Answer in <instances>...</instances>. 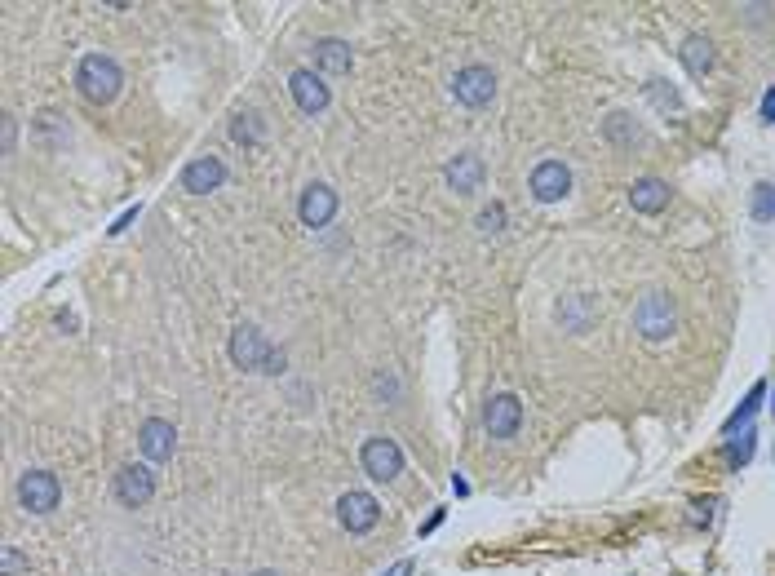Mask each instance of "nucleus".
<instances>
[{
  "mask_svg": "<svg viewBox=\"0 0 775 576\" xmlns=\"http://www.w3.org/2000/svg\"><path fill=\"white\" fill-rule=\"evenodd\" d=\"M231 138L235 142H262V120H257V116H235Z\"/></svg>",
  "mask_w": 775,
  "mask_h": 576,
  "instance_id": "4be33fe9",
  "label": "nucleus"
},
{
  "mask_svg": "<svg viewBox=\"0 0 775 576\" xmlns=\"http://www.w3.org/2000/svg\"><path fill=\"white\" fill-rule=\"evenodd\" d=\"M14 151V116H5V156Z\"/></svg>",
  "mask_w": 775,
  "mask_h": 576,
  "instance_id": "c85d7f7f",
  "label": "nucleus"
},
{
  "mask_svg": "<svg viewBox=\"0 0 775 576\" xmlns=\"http://www.w3.org/2000/svg\"><path fill=\"white\" fill-rule=\"evenodd\" d=\"M138 448H142V457L147 461H169L173 457V448H178V430H173V421H164V417H147L138 426Z\"/></svg>",
  "mask_w": 775,
  "mask_h": 576,
  "instance_id": "9d476101",
  "label": "nucleus"
},
{
  "mask_svg": "<svg viewBox=\"0 0 775 576\" xmlns=\"http://www.w3.org/2000/svg\"><path fill=\"white\" fill-rule=\"evenodd\" d=\"M603 129H607V138H612V142H620V147H634V142H638V129L629 125V116H625V111H612Z\"/></svg>",
  "mask_w": 775,
  "mask_h": 576,
  "instance_id": "412c9836",
  "label": "nucleus"
},
{
  "mask_svg": "<svg viewBox=\"0 0 775 576\" xmlns=\"http://www.w3.org/2000/svg\"><path fill=\"white\" fill-rule=\"evenodd\" d=\"M629 204H634V213H660L669 204V182L660 178H638L634 187H629Z\"/></svg>",
  "mask_w": 775,
  "mask_h": 576,
  "instance_id": "f3484780",
  "label": "nucleus"
},
{
  "mask_svg": "<svg viewBox=\"0 0 775 576\" xmlns=\"http://www.w3.org/2000/svg\"><path fill=\"white\" fill-rule=\"evenodd\" d=\"M505 226V204H488V209L479 213V231H488V235H496Z\"/></svg>",
  "mask_w": 775,
  "mask_h": 576,
  "instance_id": "393cba45",
  "label": "nucleus"
},
{
  "mask_svg": "<svg viewBox=\"0 0 775 576\" xmlns=\"http://www.w3.org/2000/svg\"><path fill=\"white\" fill-rule=\"evenodd\" d=\"M359 461H364L368 479H377V483H390V479L403 475V448L395 444V439H386V435L364 439V448H359Z\"/></svg>",
  "mask_w": 775,
  "mask_h": 576,
  "instance_id": "20e7f679",
  "label": "nucleus"
},
{
  "mask_svg": "<svg viewBox=\"0 0 775 576\" xmlns=\"http://www.w3.org/2000/svg\"><path fill=\"white\" fill-rule=\"evenodd\" d=\"M567 191H572V169L563 160H541L532 169V195L541 204H558Z\"/></svg>",
  "mask_w": 775,
  "mask_h": 576,
  "instance_id": "f8f14e48",
  "label": "nucleus"
},
{
  "mask_svg": "<svg viewBox=\"0 0 775 576\" xmlns=\"http://www.w3.org/2000/svg\"><path fill=\"white\" fill-rule=\"evenodd\" d=\"M297 218H302V226H310V231L328 226L337 218V191L324 187V182H310L302 191V200H297Z\"/></svg>",
  "mask_w": 775,
  "mask_h": 576,
  "instance_id": "1a4fd4ad",
  "label": "nucleus"
},
{
  "mask_svg": "<svg viewBox=\"0 0 775 576\" xmlns=\"http://www.w3.org/2000/svg\"><path fill=\"white\" fill-rule=\"evenodd\" d=\"M337 519H341V528H346L350 537H364V532L377 528L381 506H377V497H372V492L350 488V492H341V501H337Z\"/></svg>",
  "mask_w": 775,
  "mask_h": 576,
  "instance_id": "39448f33",
  "label": "nucleus"
},
{
  "mask_svg": "<svg viewBox=\"0 0 775 576\" xmlns=\"http://www.w3.org/2000/svg\"><path fill=\"white\" fill-rule=\"evenodd\" d=\"M116 497H120L129 510L147 506V501L155 497V475H151V466H120V475H116Z\"/></svg>",
  "mask_w": 775,
  "mask_h": 576,
  "instance_id": "ddd939ff",
  "label": "nucleus"
},
{
  "mask_svg": "<svg viewBox=\"0 0 775 576\" xmlns=\"http://www.w3.org/2000/svg\"><path fill=\"white\" fill-rule=\"evenodd\" d=\"M634 328L647 337V342H665V337H674V328H678L674 297H665V293H647L643 302L634 306Z\"/></svg>",
  "mask_w": 775,
  "mask_h": 576,
  "instance_id": "f03ea898",
  "label": "nucleus"
},
{
  "mask_svg": "<svg viewBox=\"0 0 775 576\" xmlns=\"http://www.w3.org/2000/svg\"><path fill=\"white\" fill-rule=\"evenodd\" d=\"M678 54H682V67H687L696 80L713 71V40H709V36H687V40H682Z\"/></svg>",
  "mask_w": 775,
  "mask_h": 576,
  "instance_id": "a211bd4d",
  "label": "nucleus"
},
{
  "mask_svg": "<svg viewBox=\"0 0 775 576\" xmlns=\"http://www.w3.org/2000/svg\"><path fill=\"white\" fill-rule=\"evenodd\" d=\"M749 457H753V430H744V435H740V444H731V448H727V466H731V470H740V466H749Z\"/></svg>",
  "mask_w": 775,
  "mask_h": 576,
  "instance_id": "b1692460",
  "label": "nucleus"
},
{
  "mask_svg": "<svg viewBox=\"0 0 775 576\" xmlns=\"http://www.w3.org/2000/svg\"><path fill=\"white\" fill-rule=\"evenodd\" d=\"M76 85L93 107H107V102L120 94L124 71H120L116 58H107V54H85L80 58V67H76Z\"/></svg>",
  "mask_w": 775,
  "mask_h": 576,
  "instance_id": "f257e3e1",
  "label": "nucleus"
},
{
  "mask_svg": "<svg viewBox=\"0 0 775 576\" xmlns=\"http://www.w3.org/2000/svg\"><path fill=\"white\" fill-rule=\"evenodd\" d=\"M226 351H231L235 368H244V373H262V359L271 355V342L262 337V328L257 324H240L231 333V346H226Z\"/></svg>",
  "mask_w": 775,
  "mask_h": 576,
  "instance_id": "0eeeda50",
  "label": "nucleus"
},
{
  "mask_svg": "<svg viewBox=\"0 0 775 576\" xmlns=\"http://www.w3.org/2000/svg\"><path fill=\"white\" fill-rule=\"evenodd\" d=\"M284 364H288V355H284V351H279V346H271V355H266V359H262V373H271V377H279V373H284Z\"/></svg>",
  "mask_w": 775,
  "mask_h": 576,
  "instance_id": "bb28decb",
  "label": "nucleus"
},
{
  "mask_svg": "<svg viewBox=\"0 0 775 576\" xmlns=\"http://www.w3.org/2000/svg\"><path fill=\"white\" fill-rule=\"evenodd\" d=\"M758 111H762V120H767V125H775V85L767 89V94H762V107Z\"/></svg>",
  "mask_w": 775,
  "mask_h": 576,
  "instance_id": "cd10ccee",
  "label": "nucleus"
},
{
  "mask_svg": "<svg viewBox=\"0 0 775 576\" xmlns=\"http://www.w3.org/2000/svg\"><path fill=\"white\" fill-rule=\"evenodd\" d=\"M18 501H23L27 514H49L58 510L62 501V483L54 470H27L23 479H18Z\"/></svg>",
  "mask_w": 775,
  "mask_h": 576,
  "instance_id": "7ed1b4c3",
  "label": "nucleus"
},
{
  "mask_svg": "<svg viewBox=\"0 0 775 576\" xmlns=\"http://www.w3.org/2000/svg\"><path fill=\"white\" fill-rule=\"evenodd\" d=\"M762 395H767V386H762V382H758V386H753V390H749V395H744V404H740V408H736V413H731V417H727V426H722V430H727V435H736V430H740V421H749L753 413H758V399H762Z\"/></svg>",
  "mask_w": 775,
  "mask_h": 576,
  "instance_id": "aec40b11",
  "label": "nucleus"
},
{
  "mask_svg": "<svg viewBox=\"0 0 775 576\" xmlns=\"http://www.w3.org/2000/svg\"><path fill=\"white\" fill-rule=\"evenodd\" d=\"M386 576H412V559H399V563H395V568H390Z\"/></svg>",
  "mask_w": 775,
  "mask_h": 576,
  "instance_id": "c756f323",
  "label": "nucleus"
},
{
  "mask_svg": "<svg viewBox=\"0 0 775 576\" xmlns=\"http://www.w3.org/2000/svg\"><path fill=\"white\" fill-rule=\"evenodd\" d=\"M350 63H355V54H350L346 40H337V36L315 40V67L324 71V76H346Z\"/></svg>",
  "mask_w": 775,
  "mask_h": 576,
  "instance_id": "dca6fc26",
  "label": "nucleus"
},
{
  "mask_svg": "<svg viewBox=\"0 0 775 576\" xmlns=\"http://www.w3.org/2000/svg\"><path fill=\"white\" fill-rule=\"evenodd\" d=\"M647 98L656 102L660 111H678V107H682V98L674 94V89H665V80H651V85H647Z\"/></svg>",
  "mask_w": 775,
  "mask_h": 576,
  "instance_id": "5701e85b",
  "label": "nucleus"
},
{
  "mask_svg": "<svg viewBox=\"0 0 775 576\" xmlns=\"http://www.w3.org/2000/svg\"><path fill=\"white\" fill-rule=\"evenodd\" d=\"M253 576H279V572H271V568H262V572H253Z\"/></svg>",
  "mask_w": 775,
  "mask_h": 576,
  "instance_id": "7c9ffc66",
  "label": "nucleus"
},
{
  "mask_svg": "<svg viewBox=\"0 0 775 576\" xmlns=\"http://www.w3.org/2000/svg\"><path fill=\"white\" fill-rule=\"evenodd\" d=\"M753 222H775V182H753Z\"/></svg>",
  "mask_w": 775,
  "mask_h": 576,
  "instance_id": "6ab92c4d",
  "label": "nucleus"
},
{
  "mask_svg": "<svg viewBox=\"0 0 775 576\" xmlns=\"http://www.w3.org/2000/svg\"><path fill=\"white\" fill-rule=\"evenodd\" d=\"M483 426H488L492 439H514L523 426V399L510 395V390H505V395H492L488 408H483Z\"/></svg>",
  "mask_w": 775,
  "mask_h": 576,
  "instance_id": "6e6552de",
  "label": "nucleus"
},
{
  "mask_svg": "<svg viewBox=\"0 0 775 576\" xmlns=\"http://www.w3.org/2000/svg\"><path fill=\"white\" fill-rule=\"evenodd\" d=\"M443 178H448V187L457 195H474L483 187V160L474 156V151H465V156L448 160V169H443Z\"/></svg>",
  "mask_w": 775,
  "mask_h": 576,
  "instance_id": "2eb2a0df",
  "label": "nucleus"
},
{
  "mask_svg": "<svg viewBox=\"0 0 775 576\" xmlns=\"http://www.w3.org/2000/svg\"><path fill=\"white\" fill-rule=\"evenodd\" d=\"M288 94H293L297 111H306V116H319V111L328 107L324 76H319V71H310V67H297L293 76H288Z\"/></svg>",
  "mask_w": 775,
  "mask_h": 576,
  "instance_id": "9b49d317",
  "label": "nucleus"
},
{
  "mask_svg": "<svg viewBox=\"0 0 775 576\" xmlns=\"http://www.w3.org/2000/svg\"><path fill=\"white\" fill-rule=\"evenodd\" d=\"M0 572H5V576H23L27 563L18 559V550H5V554H0Z\"/></svg>",
  "mask_w": 775,
  "mask_h": 576,
  "instance_id": "a878e982",
  "label": "nucleus"
},
{
  "mask_svg": "<svg viewBox=\"0 0 775 576\" xmlns=\"http://www.w3.org/2000/svg\"><path fill=\"white\" fill-rule=\"evenodd\" d=\"M222 182H226V164L217 156H195L182 169V191H191V195H209V191L222 187Z\"/></svg>",
  "mask_w": 775,
  "mask_h": 576,
  "instance_id": "4468645a",
  "label": "nucleus"
},
{
  "mask_svg": "<svg viewBox=\"0 0 775 576\" xmlns=\"http://www.w3.org/2000/svg\"><path fill=\"white\" fill-rule=\"evenodd\" d=\"M452 94H457V102H461V107H470V111L488 107V102L496 98V76H492V67H483V63L461 67L457 80H452Z\"/></svg>",
  "mask_w": 775,
  "mask_h": 576,
  "instance_id": "423d86ee",
  "label": "nucleus"
}]
</instances>
